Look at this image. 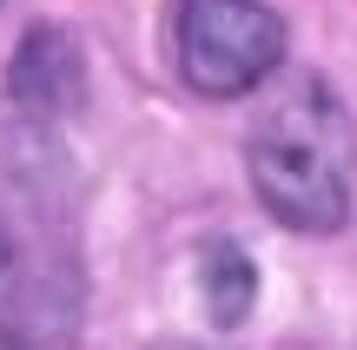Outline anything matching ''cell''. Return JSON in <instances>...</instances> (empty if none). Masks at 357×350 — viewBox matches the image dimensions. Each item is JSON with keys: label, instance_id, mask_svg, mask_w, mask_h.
Masks as SVG:
<instances>
[{"label": "cell", "instance_id": "4", "mask_svg": "<svg viewBox=\"0 0 357 350\" xmlns=\"http://www.w3.org/2000/svg\"><path fill=\"white\" fill-rule=\"evenodd\" d=\"M199 291H205V317H212L218 331H231V324H245V311H252L258 271H252V258H245L238 245L212 238V245L199 251Z\"/></svg>", "mask_w": 357, "mask_h": 350}, {"label": "cell", "instance_id": "1", "mask_svg": "<svg viewBox=\"0 0 357 350\" xmlns=\"http://www.w3.org/2000/svg\"><path fill=\"white\" fill-rule=\"evenodd\" d=\"M245 172L265 205L298 238H331L357 212V119L324 73H284L258 100L245 132Z\"/></svg>", "mask_w": 357, "mask_h": 350}, {"label": "cell", "instance_id": "5", "mask_svg": "<svg viewBox=\"0 0 357 350\" xmlns=\"http://www.w3.org/2000/svg\"><path fill=\"white\" fill-rule=\"evenodd\" d=\"M7 258H13V245H7V232H0V264H7Z\"/></svg>", "mask_w": 357, "mask_h": 350}, {"label": "cell", "instance_id": "6", "mask_svg": "<svg viewBox=\"0 0 357 350\" xmlns=\"http://www.w3.org/2000/svg\"><path fill=\"white\" fill-rule=\"evenodd\" d=\"M0 350H26V344H7V337H0Z\"/></svg>", "mask_w": 357, "mask_h": 350}, {"label": "cell", "instance_id": "3", "mask_svg": "<svg viewBox=\"0 0 357 350\" xmlns=\"http://www.w3.org/2000/svg\"><path fill=\"white\" fill-rule=\"evenodd\" d=\"M79 79H86L79 40L66 33V26H53V20H33L20 33V47H13V60H7V93L26 106V113H40V119L79 106V93H86Z\"/></svg>", "mask_w": 357, "mask_h": 350}, {"label": "cell", "instance_id": "2", "mask_svg": "<svg viewBox=\"0 0 357 350\" xmlns=\"http://www.w3.org/2000/svg\"><path fill=\"white\" fill-rule=\"evenodd\" d=\"M178 79L205 100H238L284 66V20L265 0H178L172 7Z\"/></svg>", "mask_w": 357, "mask_h": 350}]
</instances>
